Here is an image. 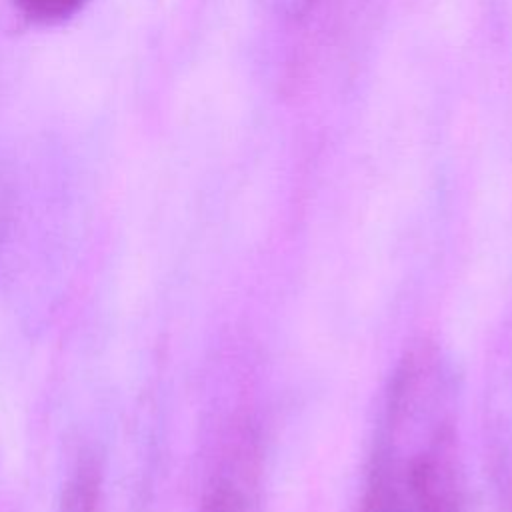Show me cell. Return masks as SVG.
Instances as JSON below:
<instances>
[{
	"label": "cell",
	"mask_w": 512,
	"mask_h": 512,
	"mask_svg": "<svg viewBox=\"0 0 512 512\" xmlns=\"http://www.w3.org/2000/svg\"><path fill=\"white\" fill-rule=\"evenodd\" d=\"M278 14L286 16V18H300L304 16L310 6L314 4V0H266Z\"/></svg>",
	"instance_id": "cell-5"
},
{
	"label": "cell",
	"mask_w": 512,
	"mask_h": 512,
	"mask_svg": "<svg viewBox=\"0 0 512 512\" xmlns=\"http://www.w3.org/2000/svg\"><path fill=\"white\" fill-rule=\"evenodd\" d=\"M496 362L488 392V446L492 474L502 494L512 506V336Z\"/></svg>",
	"instance_id": "cell-2"
},
{
	"label": "cell",
	"mask_w": 512,
	"mask_h": 512,
	"mask_svg": "<svg viewBox=\"0 0 512 512\" xmlns=\"http://www.w3.org/2000/svg\"><path fill=\"white\" fill-rule=\"evenodd\" d=\"M94 472L96 470L90 464L80 466V470L66 488L62 512H94L98 496V482Z\"/></svg>",
	"instance_id": "cell-3"
},
{
	"label": "cell",
	"mask_w": 512,
	"mask_h": 512,
	"mask_svg": "<svg viewBox=\"0 0 512 512\" xmlns=\"http://www.w3.org/2000/svg\"><path fill=\"white\" fill-rule=\"evenodd\" d=\"M20 6L38 20H60L80 8L84 0H18Z\"/></svg>",
	"instance_id": "cell-4"
},
{
	"label": "cell",
	"mask_w": 512,
	"mask_h": 512,
	"mask_svg": "<svg viewBox=\"0 0 512 512\" xmlns=\"http://www.w3.org/2000/svg\"><path fill=\"white\" fill-rule=\"evenodd\" d=\"M458 378L436 346L404 354L390 378L360 512H460Z\"/></svg>",
	"instance_id": "cell-1"
}]
</instances>
